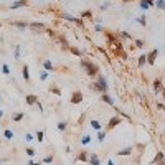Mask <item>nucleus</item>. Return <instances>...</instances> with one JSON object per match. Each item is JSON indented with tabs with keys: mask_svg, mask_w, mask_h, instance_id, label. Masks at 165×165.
Wrapping results in <instances>:
<instances>
[{
	"mask_svg": "<svg viewBox=\"0 0 165 165\" xmlns=\"http://www.w3.org/2000/svg\"><path fill=\"white\" fill-rule=\"evenodd\" d=\"M26 3H28L26 0H17V2H13V3H12V8L15 10V8H20V7L26 5Z\"/></svg>",
	"mask_w": 165,
	"mask_h": 165,
	"instance_id": "f8f14e48",
	"label": "nucleus"
},
{
	"mask_svg": "<svg viewBox=\"0 0 165 165\" xmlns=\"http://www.w3.org/2000/svg\"><path fill=\"white\" fill-rule=\"evenodd\" d=\"M0 165H2V164H0Z\"/></svg>",
	"mask_w": 165,
	"mask_h": 165,
	"instance_id": "8fccbe9b",
	"label": "nucleus"
},
{
	"mask_svg": "<svg viewBox=\"0 0 165 165\" xmlns=\"http://www.w3.org/2000/svg\"><path fill=\"white\" fill-rule=\"evenodd\" d=\"M155 5H157V8L164 10V8H165V0H157V3H155Z\"/></svg>",
	"mask_w": 165,
	"mask_h": 165,
	"instance_id": "bb28decb",
	"label": "nucleus"
},
{
	"mask_svg": "<svg viewBox=\"0 0 165 165\" xmlns=\"http://www.w3.org/2000/svg\"><path fill=\"white\" fill-rule=\"evenodd\" d=\"M43 162H45V164H51V162H53V157H45V159H43Z\"/></svg>",
	"mask_w": 165,
	"mask_h": 165,
	"instance_id": "ea45409f",
	"label": "nucleus"
},
{
	"mask_svg": "<svg viewBox=\"0 0 165 165\" xmlns=\"http://www.w3.org/2000/svg\"><path fill=\"white\" fill-rule=\"evenodd\" d=\"M89 88L93 89V91H96V93H101V88H99L98 81H96V82H91V84H89ZM101 94H103V93H101Z\"/></svg>",
	"mask_w": 165,
	"mask_h": 165,
	"instance_id": "6ab92c4d",
	"label": "nucleus"
},
{
	"mask_svg": "<svg viewBox=\"0 0 165 165\" xmlns=\"http://www.w3.org/2000/svg\"><path fill=\"white\" fill-rule=\"evenodd\" d=\"M137 20H139V23H140L142 26H145V25H147V20H145V17H139Z\"/></svg>",
	"mask_w": 165,
	"mask_h": 165,
	"instance_id": "473e14b6",
	"label": "nucleus"
},
{
	"mask_svg": "<svg viewBox=\"0 0 165 165\" xmlns=\"http://www.w3.org/2000/svg\"><path fill=\"white\" fill-rule=\"evenodd\" d=\"M25 139H26V142H30V140H33V135H31V134H26Z\"/></svg>",
	"mask_w": 165,
	"mask_h": 165,
	"instance_id": "79ce46f5",
	"label": "nucleus"
},
{
	"mask_svg": "<svg viewBox=\"0 0 165 165\" xmlns=\"http://www.w3.org/2000/svg\"><path fill=\"white\" fill-rule=\"evenodd\" d=\"M89 162H91V165H101L99 164V157L96 154H93L91 157H89Z\"/></svg>",
	"mask_w": 165,
	"mask_h": 165,
	"instance_id": "dca6fc26",
	"label": "nucleus"
},
{
	"mask_svg": "<svg viewBox=\"0 0 165 165\" xmlns=\"http://www.w3.org/2000/svg\"><path fill=\"white\" fill-rule=\"evenodd\" d=\"M2 69H3V74H10V69H8V66H7V64H3V66H2Z\"/></svg>",
	"mask_w": 165,
	"mask_h": 165,
	"instance_id": "4c0bfd02",
	"label": "nucleus"
},
{
	"mask_svg": "<svg viewBox=\"0 0 165 165\" xmlns=\"http://www.w3.org/2000/svg\"><path fill=\"white\" fill-rule=\"evenodd\" d=\"M68 50H69V51H71L73 55H76V56H79V58L82 56V51H81V50H78V48H73V46H69Z\"/></svg>",
	"mask_w": 165,
	"mask_h": 165,
	"instance_id": "f3484780",
	"label": "nucleus"
},
{
	"mask_svg": "<svg viewBox=\"0 0 165 165\" xmlns=\"http://www.w3.org/2000/svg\"><path fill=\"white\" fill-rule=\"evenodd\" d=\"M107 165H114V162H112V160H109V162H107Z\"/></svg>",
	"mask_w": 165,
	"mask_h": 165,
	"instance_id": "c03bdc74",
	"label": "nucleus"
},
{
	"mask_svg": "<svg viewBox=\"0 0 165 165\" xmlns=\"http://www.w3.org/2000/svg\"><path fill=\"white\" fill-rule=\"evenodd\" d=\"M26 104H30V106H33V104L38 103V98H36L35 94H26Z\"/></svg>",
	"mask_w": 165,
	"mask_h": 165,
	"instance_id": "1a4fd4ad",
	"label": "nucleus"
},
{
	"mask_svg": "<svg viewBox=\"0 0 165 165\" xmlns=\"http://www.w3.org/2000/svg\"><path fill=\"white\" fill-rule=\"evenodd\" d=\"M50 93H53V94H56V96H60V94H61V91H60L56 86H50Z\"/></svg>",
	"mask_w": 165,
	"mask_h": 165,
	"instance_id": "b1692460",
	"label": "nucleus"
},
{
	"mask_svg": "<svg viewBox=\"0 0 165 165\" xmlns=\"http://www.w3.org/2000/svg\"><path fill=\"white\" fill-rule=\"evenodd\" d=\"M81 66L88 71L89 76H96V74H98V71H99L98 64H93V63L88 61V60H81Z\"/></svg>",
	"mask_w": 165,
	"mask_h": 165,
	"instance_id": "f257e3e1",
	"label": "nucleus"
},
{
	"mask_svg": "<svg viewBox=\"0 0 165 165\" xmlns=\"http://www.w3.org/2000/svg\"><path fill=\"white\" fill-rule=\"evenodd\" d=\"M162 160H165V157H164V152H157V155H155V159H154V164L157 162H162Z\"/></svg>",
	"mask_w": 165,
	"mask_h": 165,
	"instance_id": "a211bd4d",
	"label": "nucleus"
},
{
	"mask_svg": "<svg viewBox=\"0 0 165 165\" xmlns=\"http://www.w3.org/2000/svg\"><path fill=\"white\" fill-rule=\"evenodd\" d=\"M21 73H23V79L25 81H30V69H28V66H23V69H21Z\"/></svg>",
	"mask_w": 165,
	"mask_h": 165,
	"instance_id": "4468645a",
	"label": "nucleus"
},
{
	"mask_svg": "<svg viewBox=\"0 0 165 165\" xmlns=\"http://www.w3.org/2000/svg\"><path fill=\"white\" fill-rule=\"evenodd\" d=\"M3 135H5V139H13V132H12V130H8V129L3 132Z\"/></svg>",
	"mask_w": 165,
	"mask_h": 165,
	"instance_id": "c756f323",
	"label": "nucleus"
},
{
	"mask_svg": "<svg viewBox=\"0 0 165 165\" xmlns=\"http://www.w3.org/2000/svg\"><path fill=\"white\" fill-rule=\"evenodd\" d=\"M26 165H40V164H36V162H33V160H30V162H28V164Z\"/></svg>",
	"mask_w": 165,
	"mask_h": 165,
	"instance_id": "37998d69",
	"label": "nucleus"
},
{
	"mask_svg": "<svg viewBox=\"0 0 165 165\" xmlns=\"http://www.w3.org/2000/svg\"><path fill=\"white\" fill-rule=\"evenodd\" d=\"M26 155H28V157H33V155H35V150L33 149H26Z\"/></svg>",
	"mask_w": 165,
	"mask_h": 165,
	"instance_id": "58836bf2",
	"label": "nucleus"
},
{
	"mask_svg": "<svg viewBox=\"0 0 165 165\" xmlns=\"http://www.w3.org/2000/svg\"><path fill=\"white\" fill-rule=\"evenodd\" d=\"M60 41L63 43V46H64V48H69V45H68V41L64 40V36H60Z\"/></svg>",
	"mask_w": 165,
	"mask_h": 165,
	"instance_id": "72a5a7b5",
	"label": "nucleus"
},
{
	"mask_svg": "<svg viewBox=\"0 0 165 165\" xmlns=\"http://www.w3.org/2000/svg\"><path fill=\"white\" fill-rule=\"evenodd\" d=\"M91 127H93V129H96L99 132V130H103V125H101V124H99V121H96V119H93V121H91Z\"/></svg>",
	"mask_w": 165,
	"mask_h": 165,
	"instance_id": "2eb2a0df",
	"label": "nucleus"
},
{
	"mask_svg": "<svg viewBox=\"0 0 165 165\" xmlns=\"http://www.w3.org/2000/svg\"><path fill=\"white\" fill-rule=\"evenodd\" d=\"M135 46L137 48H144V41L142 40H135Z\"/></svg>",
	"mask_w": 165,
	"mask_h": 165,
	"instance_id": "f704fd0d",
	"label": "nucleus"
},
{
	"mask_svg": "<svg viewBox=\"0 0 165 165\" xmlns=\"http://www.w3.org/2000/svg\"><path fill=\"white\" fill-rule=\"evenodd\" d=\"M81 17H86V18H91V17H93V13H91L89 10H86V12H82V15H81Z\"/></svg>",
	"mask_w": 165,
	"mask_h": 165,
	"instance_id": "e433bc0d",
	"label": "nucleus"
},
{
	"mask_svg": "<svg viewBox=\"0 0 165 165\" xmlns=\"http://www.w3.org/2000/svg\"><path fill=\"white\" fill-rule=\"evenodd\" d=\"M46 78H48V71L45 69V71H41V74H40V79H41V81H45Z\"/></svg>",
	"mask_w": 165,
	"mask_h": 165,
	"instance_id": "2f4dec72",
	"label": "nucleus"
},
{
	"mask_svg": "<svg viewBox=\"0 0 165 165\" xmlns=\"http://www.w3.org/2000/svg\"><path fill=\"white\" fill-rule=\"evenodd\" d=\"M12 25H15V26H18V28H21V30H23V28H26V26H28V23H21V21H12Z\"/></svg>",
	"mask_w": 165,
	"mask_h": 165,
	"instance_id": "4be33fe9",
	"label": "nucleus"
},
{
	"mask_svg": "<svg viewBox=\"0 0 165 165\" xmlns=\"http://www.w3.org/2000/svg\"><path fill=\"white\" fill-rule=\"evenodd\" d=\"M147 2H149V5H152V2H154V0H147Z\"/></svg>",
	"mask_w": 165,
	"mask_h": 165,
	"instance_id": "49530a36",
	"label": "nucleus"
},
{
	"mask_svg": "<svg viewBox=\"0 0 165 165\" xmlns=\"http://www.w3.org/2000/svg\"><path fill=\"white\" fill-rule=\"evenodd\" d=\"M89 142H91V135H88V134H86V135H82L81 144H82V145H88Z\"/></svg>",
	"mask_w": 165,
	"mask_h": 165,
	"instance_id": "aec40b11",
	"label": "nucleus"
},
{
	"mask_svg": "<svg viewBox=\"0 0 165 165\" xmlns=\"http://www.w3.org/2000/svg\"><path fill=\"white\" fill-rule=\"evenodd\" d=\"M2 117H3V112H2V111H0V119H2Z\"/></svg>",
	"mask_w": 165,
	"mask_h": 165,
	"instance_id": "de8ad7c7",
	"label": "nucleus"
},
{
	"mask_svg": "<svg viewBox=\"0 0 165 165\" xmlns=\"http://www.w3.org/2000/svg\"><path fill=\"white\" fill-rule=\"evenodd\" d=\"M159 165H165V160H162V162H159Z\"/></svg>",
	"mask_w": 165,
	"mask_h": 165,
	"instance_id": "a18cd8bd",
	"label": "nucleus"
},
{
	"mask_svg": "<svg viewBox=\"0 0 165 165\" xmlns=\"http://www.w3.org/2000/svg\"><path fill=\"white\" fill-rule=\"evenodd\" d=\"M71 103L73 104H81L82 103V93H81V91H74V93H73Z\"/></svg>",
	"mask_w": 165,
	"mask_h": 165,
	"instance_id": "39448f33",
	"label": "nucleus"
},
{
	"mask_svg": "<svg viewBox=\"0 0 165 165\" xmlns=\"http://www.w3.org/2000/svg\"><path fill=\"white\" fill-rule=\"evenodd\" d=\"M101 99H103V101H104L106 104H109V106H114V99L111 98V96H109L107 93H104V94H103V98H101Z\"/></svg>",
	"mask_w": 165,
	"mask_h": 165,
	"instance_id": "9b49d317",
	"label": "nucleus"
},
{
	"mask_svg": "<svg viewBox=\"0 0 165 165\" xmlns=\"http://www.w3.org/2000/svg\"><path fill=\"white\" fill-rule=\"evenodd\" d=\"M23 116H25V114L23 112H18V114H15V116H13V121H15V122H18V121H21V119H23Z\"/></svg>",
	"mask_w": 165,
	"mask_h": 165,
	"instance_id": "a878e982",
	"label": "nucleus"
},
{
	"mask_svg": "<svg viewBox=\"0 0 165 165\" xmlns=\"http://www.w3.org/2000/svg\"><path fill=\"white\" fill-rule=\"evenodd\" d=\"M43 66H45V69H46V71L53 69V64H51V61H48V60H45V61H43Z\"/></svg>",
	"mask_w": 165,
	"mask_h": 165,
	"instance_id": "5701e85b",
	"label": "nucleus"
},
{
	"mask_svg": "<svg viewBox=\"0 0 165 165\" xmlns=\"http://www.w3.org/2000/svg\"><path fill=\"white\" fill-rule=\"evenodd\" d=\"M78 160L79 162H88L89 157H88V152L86 150H82V152H79V155H78Z\"/></svg>",
	"mask_w": 165,
	"mask_h": 165,
	"instance_id": "ddd939ff",
	"label": "nucleus"
},
{
	"mask_svg": "<svg viewBox=\"0 0 165 165\" xmlns=\"http://www.w3.org/2000/svg\"><path fill=\"white\" fill-rule=\"evenodd\" d=\"M63 18H66V20H69V21H74V23H78L79 26H84V21H82L81 18H74V17L68 15V13H64V15H63Z\"/></svg>",
	"mask_w": 165,
	"mask_h": 165,
	"instance_id": "6e6552de",
	"label": "nucleus"
},
{
	"mask_svg": "<svg viewBox=\"0 0 165 165\" xmlns=\"http://www.w3.org/2000/svg\"><path fill=\"white\" fill-rule=\"evenodd\" d=\"M154 91L157 94H159V93L165 94V89H164V86H162V82H160L159 79H155V81H154Z\"/></svg>",
	"mask_w": 165,
	"mask_h": 165,
	"instance_id": "0eeeda50",
	"label": "nucleus"
},
{
	"mask_svg": "<svg viewBox=\"0 0 165 165\" xmlns=\"http://www.w3.org/2000/svg\"><path fill=\"white\" fill-rule=\"evenodd\" d=\"M132 152H134V149H132V147H125V149L119 150L117 155H119V157H125V155H130Z\"/></svg>",
	"mask_w": 165,
	"mask_h": 165,
	"instance_id": "9d476101",
	"label": "nucleus"
},
{
	"mask_svg": "<svg viewBox=\"0 0 165 165\" xmlns=\"http://www.w3.org/2000/svg\"><path fill=\"white\" fill-rule=\"evenodd\" d=\"M28 28H31L35 33H40V31L45 30V25L41 21H35V23H28Z\"/></svg>",
	"mask_w": 165,
	"mask_h": 165,
	"instance_id": "7ed1b4c3",
	"label": "nucleus"
},
{
	"mask_svg": "<svg viewBox=\"0 0 165 165\" xmlns=\"http://www.w3.org/2000/svg\"><path fill=\"white\" fill-rule=\"evenodd\" d=\"M124 2H130V0H124Z\"/></svg>",
	"mask_w": 165,
	"mask_h": 165,
	"instance_id": "09e8293b",
	"label": "nucleus"
},
{
	"mask_svg": "<svg viewBox=\"0 0 165 165\" xmlns=\"http://www.w3.org/2000/svg\"><path fill=\"white\" fill-rule=\"evenodd\" d=\"M157 55H159V50H152V51L147 55V63H149V64H154L155 60H157Z\"/></svg>",
	"mask_w": 165,
	"mask_h": 165,
	"instance_id": "423d86ee",
	"label": "nucleus"
},
{
	"mask_svg": "<svg viewBox=\"0 0 165 165\" xmlns=\"http://www.w3.org/2000/svg\"><path fill=\"white\" fill-rule=\"evenodd\" d=\"M98 84H99V88H101V93H107V89H109V86H107V81L104 79L103 76H98Z\"/></svg>",
	"mask_w": 165,
	"mask_h": 165,
	"instance_id": "20e7f679",
	"label": "nucleus"
},
{
	"mask_svg": "<svg viewBox=\"0 0 165 165\" xmlns=\"http://www.w3.org/2000/svg\"><path fill=\"white\" fill-rule=\"evenodd\" d=\"M149 2H147V0H140V8H142V10H147V8H149Z\"/></svg>",
	"mask_w": 165,
	"mask_h": 165,
	"instance_id": "393cba45",
	"label": "nucleus"
},
{
	"mask_svg": "<svg viewBox=\"0 0 165 165\" xmlns=\"http://www.w3.org/2000/svg\"><path fill=\"white\" fill-rule=\"evenodd\" d=\"M58 129L61 130V132H64V130H66V122H58Z\"/></svg>",
	"mask_w": 165,
	"mask_h": 165,
	"instance_id": "cd10ccee",
	"label": "nucleus"
},
{
	"mask_svg": "<svg viewBox=\"0 0 165 165\" xmlns=\"http://www.w3.org/2000/svg\"><path fill=\"white\" fill-rule=\"evenodd\" d=\"M145 61H147V56H145V55H142V56L139 58V66H144Z\"/></svg>",
	"mask_w": 165,
	"mask_h": 165,
	"instance_id": "7c9ffc66",
	"label": "nucleus"
},
{
	"mask_svg": "<svg viewBox=\"0 0 165 165\" xmlns=\"http://www.w3.org/2000/svg\"><path fill=\"white\" fill-rule=\"evenodd\" d=\"M15 56H17V60H18V56H20V46L15 48Z\"/></svg>",
	"mask_w": 165,
	"mask_h": 165,
	"instance_id": "a19ab883",
	"label": "nucleus"
},
{
	"mask_svg": "<svg viewBox=\"0 0 165 165\" xmlns=\"http://www.w3.org/2000/svg\"><path fill=\"white\" fill-rule=\"evenodd\" d=\"M36 139H38V142H43V132H41V130H38V134H36Z\"/></svg>",
	"mask_w": 165,
	"mask_h": 165,
	"instance_id": "c9c22d12",
	"label": "nucleus"
},
{
	"mask_svg": "<svg viewBox=\"0 0 165 165\" xmlns=\"http://www.w3.org/2000/svg\"><path fill=\"white\" fill-rule=\"evenodd\" d=\"M117 38H130V35L127 31H121V33H117Z\"/></svg>",
	"mask_w": 165,
	"mask_h": 165,
	"instance_id": "c85d7f7f",
	"label": "nucleus"
},
{
	"mask_svg": "<svg viewBox=\"0 0 165 165\" xmlns=\"http://www.w3.org/2000/svg\"><path fill=\"white\" fill-rule=\"evenodd\" d=\"M106 134H107V130H99V134H98V140H99V142H103V140L106 139Z\"/></svg>",
	"mask_w": 165,
	"mask_h": 165,
	"instance_id": "412c9836",
	"label": "nucleus"
},
{
	"mask_svg": "<svg viewBox=\"0 0 165 165\" xmlns=\"http://www.w3.org/2000/svg\"><path fill=\"white\" fill-rule=\"evenodd\" d=\"M119 124H121V117L119 116H114V117L109 119V122H107V127H106V130H112L114 127H117Z\"/></svg>",
	"mask_w": 165,
	"mask_h": 165,
	"instance_id": "f03ea898",
	"label": "nucleus"
}]
</instances>
